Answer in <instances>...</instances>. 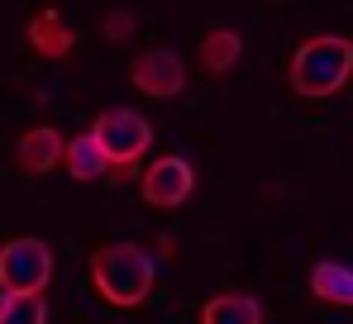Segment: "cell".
I'll list each match as a JSON object with an SVG mask.
<instances>
[{
    "mask_svg": "<svg viewBox=\"0 0 353 324\" xmlns=\"http://www.w3.org/2000/svg\"><path fill=\"white\" fill-rule=\"evenodd\" d=\"M0 324H48L43 296H14V291H0Z\"/></svg>",
    "mask_w": 353,
    "mask_h": 324,
    "instance_id": "cell-13",
    "label": "cell"
},
{
    "mask_svg": "<svg viewBox=\"0 0 353 324\" xmlns=\"http://www.w3.org/2000/svg\"><path fill=\"white\" fill-rule=\"evenodd\" d=\"M310 296L325 305H349L353 310V267L344 263H315L310 267Z\"/></svg>",
    "mask_w": 353,
    "mask_h": 324,
    "instance_id": "cell-10",
    "label": "cell"
},
{
    "mask_svg": "<svg viewBox=\"0 0 353 324\" xmlns=\"http://www.w3.org/2000/svg\"><path fill=\"white\" fill-rule=\"evenodd\" d=\"M129 81L143 91V96H158V101H172L186 86V62L172 48H148L129 62Z\"/></svg>",
    "mask_w": 353,
    "mask_h": 324,
    "instance_id": "cell-5",
    "label": "cell"
},
{
    "mask_svg": "<svg viewBox=\"0 0 353 324\" xmlns=\"http://www.w3.org/2000/svg\"><path fill=\"white\" fill-rule=\"evenodd\" d=\"M91 134H96V143L105 148V158H110V167H119V172H129L134 162L148 153V143H153V124L139 114V110H101L96 114V124H91Z\"/></svg>",
    "mask_w": 353,
    "mask_h": 324,
    "instance_id": "cell-3",
    "label": "cell"
},
{
    "mask_svg": "<svg viewBox=\"0 0 353 324\" xmlns=\"http://www.w3.org/2000/svg\"><path fill=\"white\" fill-rule=\"evenodd\" d=\"M14 158H19V167H24L29 176H43V172H53V167L67 158V139H62L53 124H39V129H29V134L14 143Z\"/></svg>",
    "mask_w": 353,
    "mask_h": 324,
    "instance_id": "cell-7",
    "label": "cell"
},
{
    "mask_svg": "<svg viewBox=\"0 0 353 324\" xmlns=\"http://www.w3.org/2000/svg\"><path fill=\"white\" fill-rule=\"evenodd\" d=\"M129 34H134V14H129V10H110V14H105V39H110V43H124Z\"/></svg>",
    "mask_w": 353,
    "mask_h": 324,
    "instance_id": "cell-14",
    "label": "cell"
},
{
    "mask_svg": "<svg viewBox=\"0 0 353 324\" xmlns=\"http://www.w3.org/2000/svg\"><path fill=\"white\" fill-rule=\"evenodd\" d=\"M24 34H29V48H34L39 57H67V53H72V43H77V34L62 24L58 10H39V14L29 19Z\"/></svg>",
    "mask_w": 353,
    "mask_h": 324,
    "instance_id": "cell-8",
    "label": "cell"
},
{
    "mask_svg": "<svg viewBox=\"0 0 353 324\" xmlns=\"http://www.w3.org/2000/svg\"><path fill=\"white\" fill-rule=\"evenodd\" d=\"M53 281V248L43 239H10L0 248V291L43 296Z\"/></svg>",
    "mask_w": 353,
    "mask_h": 324,
    "instance_id": "cell-4",
    "label": "cell"
},
{
    "mask_svg": "<svg viewBox=\"0 0 353 324\" xmlns=\"http://www.w3.org/2000/svg\"><path fill=\"white\" fill-rule=\"evenodd\" d=\"M201 324H263L258 296H248V291H220V296L205 301Z\"/></svg>",
    "mask_w": 353,
    "mask_h": 324,
    "instance_id": "cell-9",
    "label": "cell"
},
{
    "mask_svg": "<svg viewBox=\"0 0 353 324\" xmlns=\"http://www.w3.org/2000/svg\"><path fill=\"white\" fill-rule=\"evenodd\" d=\"M353 81V39L344 34H315L292 53V91L325 101Z\"/></svg>",
    "mask_w": 353,
    "mask_h": 324,
    "instance_id": "cell-2",
    "label": "cell"
},
{
    "mask_svg": "<svg viewBox=\"0 0 353 324\" xmlns=\"http://www.w3.org/2000/svg\"><path fill=\"white\" fill-rule=\"evenodd\" d=\"M153 276H158V263L139 243H105V248L91 253V281H96V291L110 305H119V310L143 305L148 291H153Z\"/></svg>",
    "mask_w": 353,
    "mask_h": 324,
    "instance_id": "cell-1",
    "label": "cell"
},
{
    "mask_svg": "<svg viewBox=\"0 0 353 324\" xmlns=\"http://www.w3.org/2000/svg\"><path fill=\"white\" fill-rule=\"evenodd\" d=\"M239 57H243V39H239L234 29H210V34L201 39V67H205L210 77L230 72Z\"/></svg>",
    "mask_w": 353,
    "mask_h": 324,
    "instance_id": "cell-12",
    "label": "cell"
},
{
    "mask_svg": "<svg viewBox=\"0 0 353 324\" xmlns=\"http://www.w3.org/2000/svg\"><path fill=\"white\" fill-rule=\"evenodd\" d=\"M67 172L77 176V181H96V176H105L110 172V158H105V148L96 143V134L86 129V134H77V139H67Z\"/></svg>",
    "mask_w": 353,
    "mask_h": 324,
    "instance_id": "cell-11",
    "label": "cell"
},
{
    "mask_svg": "<svg viewBox=\"0 0 353 324\" xmlns=\"http://www.w3.org/2000/svg\"><path fill=\"white\" fill-rule=\"evenodd\" d=\"M191 191H196V172L186 158H158L143 172V201L158 210H176Z\"/></svg>",
    "mask_w": 353,
    "mask_h": 324,
    "instance_id": "cell-6",
    "label": "cell"
}]
</instances>
